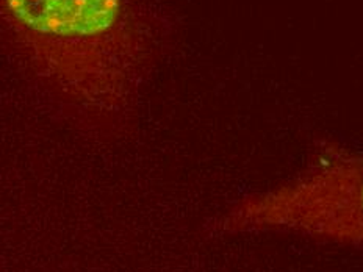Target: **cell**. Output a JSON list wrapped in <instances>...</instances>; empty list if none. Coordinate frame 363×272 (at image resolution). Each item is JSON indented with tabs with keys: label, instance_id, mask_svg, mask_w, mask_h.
Here are the masks:
<instances>
[{
	"label": "cell",
	"instance_id": "obj_1",
	"mask_svg": "<svg viewBox=\"0 0 363 272\" xmlns=\"http://www.w3.org/2000/svg\"><path fill=\"white\" fill-rule=\"evenodd\" d=\"M171 33L158 0H0V38L35 94L94 144L130 135Z\"/></svg>",
	"mask_w": 363,
	"mask_h": 272
},
{
	"label": "cell",
	"instance_id": "obj_2",
	"mask_svg": "<svg viewBox=\"0 0 363 272\" xmlns=\"http://www.w3.org/2000/svg\"><path fill=\"white\" fill-rule=\"evenodd\" d=\"M213 232L293 233L363 246V154L335 141L320 142L304 169L233 203Z\"/></svg>",
	"mask_w": 363,
	"mask_h": 272
}]
</instances>
